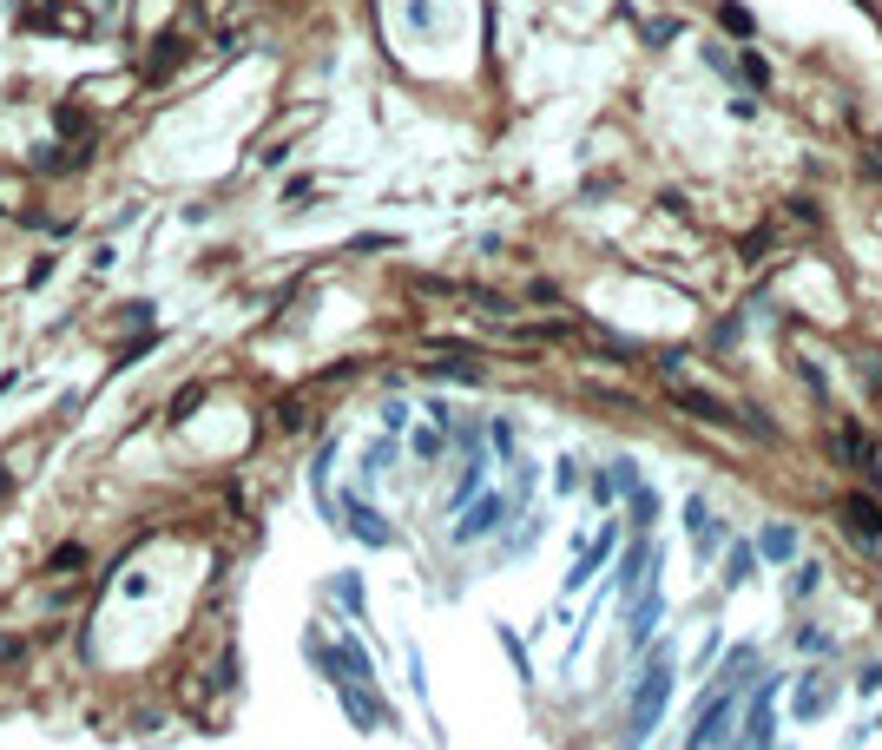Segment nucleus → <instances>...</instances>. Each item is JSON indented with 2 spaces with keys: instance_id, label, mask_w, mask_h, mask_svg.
Returning a JSON list of instances; mask_svg holds the SVG:
<instances>
[{
  "instance_id": "1",
  "label": "nucleus",
  "mask_w": 882,
  "mask_h": 750,
  "mask_svg": "<svg viewBox=\"0 0 882 750\" xmlns=\"http://www.w3.org/2000/svg\"><path fill=\"white\" fill-rule=\"evenodd\" d=\"M665 691H672V658H659V665L639 678V698H632V724H626V750L646 744V731L659 724V711H665Z\"/></svg>"
},
{
  "instance_id": "2",
  "label": "nucleus",
  "mask_w": 882,
  "mask_h": 750,
  "mask_svg": "<svg viewBox=\"0 0 882 750\" xmlns=\"http://www.w3.org/2000/svg\"><path fill=\"white\" fill-rule=\"evenodd\" d=\"M40 211V178L27 165H0V224H27Z\"/></svg>"
},
{
  "instance_id": "3",
  "label": "nucleus",
  "mask_w": 882,
  "mask_h": 750,
  "mask_svg": "<svg viewBox=\"0 0 882 750\" xmlns=\"http://www.w3.org/2000/svg\"><path fill=\"white\" fill-rule=\"evenodd\" d=\"M40 454H47V428H27L20 441H7L0 448V481L20 494V481H33V468H40Z\"/></svg>"
},
{
  "instance_id": "4",
  "label": "nucleus",
  "mask_w": 882,
  "mask_h": 750,
  "mask_svg": "<svg viewBox=\"0 0 882 750\" xmlns=\"http://www.w3.org/2000/svg\"><path fill=\"white\" fill-rule=\"evenodd\" d=\"M336 520H343V527L356 533V540H363V547H389V540H395V527H389V520L376 514V507H369L363 494H349L343 507H336Z\"/></svg>"
},
{
  "instance_id": "5",
  "label": "nucleus",
  "mask_w": 882,
  "mask_h": 750,
  "mask_svg": "<svg viewBox=\"0 0 882 750\" xmlns=\"http://www.w3.org/2000/svg\"><path fill=\"white\" fill-rule=\"evenodd\" d=\"M158 316V303L152 297H132V303H112L106 316H99V336L106 343H126V336H145V323Z\"/></svg>"
},
{
  "instance_id": "6",
  "label": "nucleus",
  "mask_w": 882,
  "mask_h": 750,
  "mask_svg": "<svg viewBox=\"0 0 882 750\" xmlns=\"http://www.w3.org/2000/svg\"><path fill=\"white\" fill-rule=\"evenodd\" d=\"M501 520H507V500H501V494H481V500L468 507V514L455 520V547H474V540H488V533L501 527Z\"/></svg>"
},
{
  "instance_id": "7",
  "label": "nucleus",
  "mask_w": 882,
  "mask_h": 750,
  "mask_svg": "<svg viewBox=\"0 0 882 750\" xmlns=\"http://www.w3.org/2000/svg\"><path fill=\"white\" fill-rule=\"evenodd\" d=\"M725 731H731V691H718V698L698 711V724H692V750H718Z\"/></svg>"
},
{
  "instance_id": "8",
  "label": "nucleus",
  "mask_w": 882,
  "mask_h": 750,
  "mask_svg": "<svg viewBox=\"0 0 882 750\" xmlns=\"http://www.w3.org/2000/svg\"><path fill=\"white\" fill-rule=\"evenodd\" d=\"M205 402H211V375H191L185 389H178L172 402H165V428H185V422H191V415H198Z\"/></svg>"
},
{
  "instance_id": "9",
  "label": "nucleus",
  "mask_w": 882,
  "mask_h": 750,
  "mask_svg": "<svg viewBox=\"0 0 882 750\" xmlns=\"http://www.w3.org/2000/svg\"><path fill=\"white\" fill-rule=\"evenodd\" d=\"M843 520H850V540H863V547L882 540V507H876V500L850 494V500H843Z\"/></svg>"
},
{
  "instance_id": "10",
  "label": "nucleus",
  "mask_w": 882,
  "mask_h": 750,
  "mask_svg": "<svg viewBox=\"0 0 882 750\" xmlns=\"http://www.w3.org/2000/svg\"><path fill=\"white\" fill-rule=\"evenodd\" d=\"M797 711H804V718H823V711H830V691H823L817 678H804V691H797Z\"/></svg>"
},
{
  "instance_id": "11",
  "label": "nucleus",
  "mask_w": 882,
  "mask_h": 750,
  "mask_svg": "<svg viewBox=\"0 0 882 750\" xmlns=\"http://www.w3.org/2000/svg\"><path fill=\"white\" fill-rule=\"evenodd\" d=\"M389 461H395V435H382V441H369V454H363V474L376 481V474L389 468Z\"/></svg>"
},
{
  "instance_id": "12",
  "label": "nucleus",
  "mask_w": 882,
  "mask_h": 750,
  "mask_svg": "<svg viewBox=\"0 0 882 750\" xmlns=\"http://www.w3.org/2000/svg\"><path fill=\"white\" fill-rule=\"evenodd\" d=\"M764 553H771V560H790V553H797V527H771L764 533Z\"/></svg>"
},
{
  "instance_id": "13",
  "label": "nucleus",
  "mask_w": 882,
  "mask_h": 750,
  "mask_svg": "<svg viewBox=\"0 0 882 750\" xmlns=\"http://www.w3.org/2000/svg\"><path fill=\"white\" fill-rule=\"evenodd\" d=\"M330 586H336V599H343L349 612H363V579H356V573H336Z\"/></svg>"
},
{
  "instance_id": "14",
  "label": "nucleus",
  "mask_w": 882,
  "mask_h": 750,
  "mask_svg": "<svg viewBox=\"0 0 882 750\" xmlns=\"http://www.w3.org/2000/svg\"><path fill=\"white\" fill-rule=\"evenodd\" d=\"M817 579H823V566H817V560H804L797 573H790V593H797V599H810V593H817Z\"/></svg>"
},
{
  "instance_id": "15",
  "label": "nucleus",
  "mask_w": 882,
  "mask_h": 750,
  "mask_svg": "<svg viewBox=\"0 0 882 750\" xmlns=\"http://www.w3.org/2000/svg\"><path fill=\"white\" fill-rule=\"evenodd\" d=\"M53 270H60V264H53V250H40V257L27 264V290H47V277H53Z\"/></svg>"
},
{
  "instance_id": "16",
  "label": "nucleus",
  "mask_w": 882,
  "mask_h": 750,
  "mask_svg": "<svg viewBox=\"0 0 882 750\" xmlns=\"http://www.w3.org/2000/svg\"><path fill=\"white\" fill-rule=\"evenodd\" d=\"M86 270H93V277H112V270H119V250H112V244H93Z\"/></svg>"
},
{
  "instance_id": "17",
  "label": "nucleus",
  "mask_w": 882,
  "mask_h": 750,
  "mask_svg": "<svg viewBox=\"0 0 882 750\" xmlns=\"http://www.w3.org/2000/svg\"><path fill=\"white\" fill-rule=\"evenodd\" d=\"M441 441H448V435H435V428H415V454H422V461H435Z\"/></svg>"
},
{
  "instance_id": "18",
  "label": "nucleus",
  "mask_w": 882,
  "mask_h": 750,
  "mask_svg": "<svg viewBox=\"0 0 882 750\" xmlns=\"http://www.w3.org/2000/svg\"><path fill=\"white\" fill-rule=\"evenodd\" d=\"M744 573H751V547H738V553H731V566H725V579H731V586H738Z\"/></svg>"
}]
</instances>
